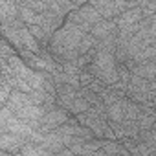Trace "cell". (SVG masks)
Here are the masks:
<instances>
[{
    "instance_id": "277c9868",
    "label": "cell",
    "mask_w": 156,
    "mask_h": 156,
    "mask_svg": "<svg viewBox=\"0 0 156 156\" xmlns=\"http://www.w3.org/2000/svg\"><path fill=\"white\" fill-rule=\"evenodd\" d=\"M68 121V112L66 110H51V112H48L44 118H42V127L39 129V132L42 134H48L50 130H55L61 123H66Z\"/></svg>"
},
{
    "instance_id": "8fae6325",
    "label": "cell",
    "mask_w": 156,
    "mask_h": 156,
    "mask_svg": "<svg viewBox=\"0 0 156 156\" xmlns=\"http://www.w3.org/2000/svg\"><path fill=\"white\" fill-rule=\"evenodd\" d=\"M108 2H110V0H88V4H92V6H94V8H98V9H99V8H103V6H107Z\"/></svg>"
},
{
    "instance_id": "30bf717a",
    "label": "cell",
    "mask_w": 156,
    "mask_h": 156,
    "mask_svg": "<svg viewBox=\"0 0 156 156\" xmlns=\"http://www.w3.org/2000/svg\"><path fill=\"white\" fill-rule=\"evenodd\" d=\"M96 152H103V154H112V152H119V154H129L130 151L123 145H119L118 141H105L101 151H96Z\"/></svg>"
},
{
    "instance_id": "52a82bcc",
    "label": "cell",
    "mask_w": 156,
    "mask_h": 156,
    "mask_svg": "<svg viewBox=\"0 0 156 156\" xmlns=\"http://www.w3.org/2000/svg\"><path fill=\"white\" fill-rule=\"evenodd\" d=\"M116 30H118V24H116L114 19H103V20H99V22H96V24L92 26L90 33H92L96 39H101V37H105V35H108V33H112V31H116Z\"/></svg>"
},
{
    "instance_id": "ba28073f",
    "label": "cell",
    "mask_w": 156,
    "mask_h": 156,
    "mask_svg": "<svg viewBox=\"0 0 156 156\" xmlns=\"http://www.w3.org/2000/svg\"><path fill=\"white\" fill-rule=\"evenodd\" d=\"M107 118L108 121H114V123H121L125 119V98L107 105Z\"/></svg>"
},
{
    "instance_id": "9c48e42d",
    "label": "cell",
    "mask_w": 156,
    "mask_h": 156,
    "mask_svg": "<svg viewBox=\"0 0 156 156\" xmlns=\"http://www.w3.org/2000/svg\"><path fill=\"white\" fill-rule=\"evenodd\" d=\"M88 108H90V103L83 98L81 92H79V96H77L73 101H70L68 107H66V110L72 112V114H81V112H85V110H88Z\"/></svg>"
},
{
    "instance_id": "6da1fadb",
    "label": "cell",
    "mask_w": 156,
    "mask_h": 156,
    "mask_svg": "<svg viewBox=\"0 0 156 156\" xmlns=\"http://www.w3.org/2000/svg\"><path fill=\"white\" fill-rule=\"evenodd\" d=\"M85 35H87V31L81 26L66 20V24L61 26L50 41L51 53L57 59H61L62 62L75 61L79 57V46H81V41Z\"/></svg>"
},
{
    "instance_id": "3957f363",
    "label": "cell",
    "mask_w": 156,
    "mask_h": 156,
    "mask_svg": "<svg viewBox=\"0 0 156 156\" xmlns=\"http://www.w3.org/2000/svg\"><path fill=\"white\" fill-rule=\"evenodd\" d=\"M66 20H68V22H73V24H77V26H81L87 33H90L92 26H94L96 22L103 20V17H101L99 9L94 8L92 4H83L81 8H75L73 11H70V13L66 15Z\"/></svg>"
},
{
    "instance_id": "5b68a950",
    "label": "cell",
    "mask_w": 156,
    "mask_h": 156,
    "mask_svg": "<svg viewBox=\"0 0 156 156\" xmlns=\"http://www.w3.org/2000/svg\"><path fill=\"white\" fill-rule=\"evenodd\" d=\"M143 19H145V13H143V9H141L140 6H132V8L125 9V11H123L119 17H116L114 20H116L118 28H123V26L138 24V22H141Z\"/></svg>"
},
{
    "instance_id": "7c38bea8",
    "label": "cell",
    "mask_w": 156,
    "mask_h": 156,
    "mask_svg": "<svg viewBox=\"0 0 156 156\" xmlns=\"http://www.w3.org/2000/svg\"><path fill=\"white\" fill-rule=\"evenodd\" d=\"M151 83H152V88H154V90H156V77H154V79H152V81H151Z\"/></svg>"
},
{
    "instance_id": "7a4b0ae2",
    "label": "cell",
    "mask_w": 156,
    "mask_h": 156,
    "mask_svg": "<svg viewBox=\"0 0 156 156\" xmlns=\"http://www.w3.org/2000/svg\"><path fill=\"white\" fill-rule=\"evenodd\" d=\"M92 72L96 77H99L101 81H105L108 87L116 85L119 81V72H118V59L114 51H96L92 62L85 68Z\"/></svg>"
},
{
    "instance_id": "8992f818",
    "label": "cell",
    "mask_w": 156,
    "mask_h": 156,
    "mask_svg": "<svg viewBox=\"0 0 156 156\" xmlns=\"http://www.w3.org/2000/svg\"><path fill=\"white\" fill-rule=\"evenodd\" d=\"M130 72L134 75H140V77H145V79L152 81L156 77V59H149V61H143V62H138L130 68Z\"/></svg>"
}]
</instances>
